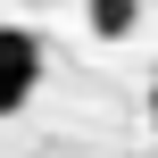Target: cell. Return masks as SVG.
<instances>
[{
  "label": "cell",
  "instance_id": "6da1fadb",
  "mask_svg": "<svg viewBox=\"0 0 158 158\" xmlns=\"http://www.w3.org/2000/svg\"><path fill=\"white\" fill-rule=\"evenodd\" d=\"M42 92V42L25 25H0V117H17Z\"/></svg>",
  "mask_w": 158,
  "mask_h": 158
},
{
  "label": "cell",
  "instance_id": "3957f363",
  "mask_svg": "<svg viewBox=\"0 0 158 158\" xmlns=\"http://www.w3.org/2000/svg\"><path fill=\"white\" fill-rule=\"evenodd\" d=\"M150 133H158V92H150Z\"/></svg>",
  "mask_w": 158,
  "mask_h": 158
},
{
  "label": "cell",
  "instance_id": "7a4b0ae2",
  "mask_svg": "<svg viewBox=\"0 0 158 158\" xmlns=\"http://www.w3.org/2000/svg\"><path fill=\"white\" fill-rule=\"evenodd\" d=\"M83 17H92V33H100V42H117V33H133L142 0H83Z\"/></svg>",
  "mask_w": 158,
  "mask_h": 158
}]
</instances>
